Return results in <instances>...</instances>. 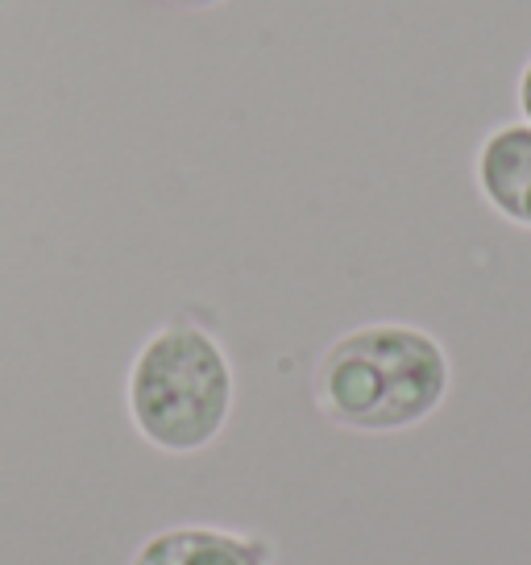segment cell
I'll return each mask as SVG.
<instances>
[{
    "label": "cell",
    "mask_w": 531,
    "mask_h": 565,
    "mask_svg": "<svg viewBox=\"0 0 531 565\" xmlns=\"http://www.w3.org/2000/svg\"><path fill=\"white\" fill-rule=\"evenodd\" d=\"M519 113H523V121L531 125V58H528V67H523V75H519Z\"/></svg>",
    "instance_id": "cell-5"
},
{
    "label": "cell",
    "mask_w": 531,
    "mask_h": 565,
    "mask_svg": "<svg viewBox=\"0 0 531 565\" xmlns=\"http://www.w3.org/2000/svg\"><path fill=\"white\" fill-rule=\"evenodd\" d=\"M453 387V362L415 324L378 320L337 337L316 366L319 412L354 433H403L427 420Z\"/></svg>",
    "instance_id": "cell-1"
},
{
    "label": "cell",
    "mask_w": 531,
    "mask_h": 565,
    "mask_svg": "<svg viewBox=\"0 0 531 565\" xmlns=\"http://www.w3.org/2000/svg\"><path fill=\"white\" fill-rule=\"evenodd\" d=\"M166 4H183V9H204V4H216V0H166Z\"/></svg>",
    "instance_id": "cell-6"
},
{
    "label": "cell",
    "mask_w": 531,
    "mask_h": 565,
    "mask_svg": "<svg viewBox=\"0 0 531 565\" xmlns=\"http://www.w3.org/2000/svg\"><path fill=\"white\" fill-rule=\"evenodd\" d=\"M232 412V366L199 324H166L145 337L129 371V416L166 454H195L220 437Z\"/></svg>",
    "instance_id": "cell-2"
},
{
    "label": "cell",
    "mask_w": 531,
    "mask_h": 565,
    "mask_svg": "<svg viewBox=\"0 0 531 565\" xmlns=\"http://www.w3.org/2000/svg\"><path fill=\"white\" fill-rule=\"evenodd\" d=\"M129 565H270V548L225 529L154 532Z\"/></svg>",
    "instance_id": "cell-4"
},
{
    "label": "cell",
    "mask_w": 531,
    "mask_h": 565,
    "mask_svg": "<svg viewBox=\"0 0 531 565\" xmlns=\"http://www.w3.org/2000/svg\"><path fill=\"white\" fill-rule=\"evenodd\" d=\"M478 192L490 209L519 230H531V125H498L478 146Z\"/></svg>",
    "instance_id": "cell-3"
}]
</instances>
